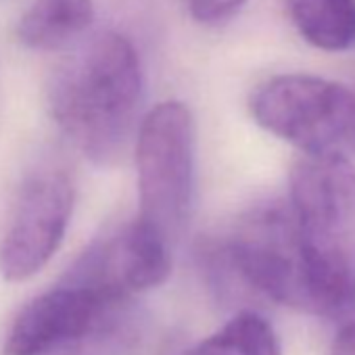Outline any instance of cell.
Returning a JSON list of instances; mask_svg holds the SVG:
<instances>
[{
	"instance_id": "cell-1",
	"label": "cell",
	"mask_w": 355,
	"mask_h": 355,
	"mask_svg": "<svg viewBox=\"0 0 355 355\" xmlns=\"http://www.w3.org/2000/svg\"><path fill=\"white\" fill-rule=\"evenodd\" d=\"M144 78L134 44L111 30L78 44L49 82V107L67 138L94 163L125 148L142 103Z\"/></svg>"
},
{
	"instance_id": "cell-2",
	"label": "cell",
	"mask_w": 355,
	"mask_h": 355,
	"mask_svg": "<svg viewBox=\"0 0 355 355\" xmlns=\"http://www.w3.org/2000/svg\"><path fill=\"white\" fill-rule=\"evenodd\" d=\"M288 207L315 315L345 313L355 305V165L340 153L303 157L291 171Z\"/></svg>"
},
{
	"instance_id": "cell-3",
	"label": "cell",
	"mask_w": 355,
	"mask_h": 355,
	"mask_svg": "<svg viewBox=\"0 0 355 355\" xmlns=\"http://www.w3.org/2000/svg\"><path fill=\"white\" fill-rule=\"evenodd\" d=\"M224 291H243L299 311L315 313L311 280L288 203L251 209L220 241L201 251Z\"/></svg>"
},
{
	"instance_id": "cell-4",
	"label": "cell",
	"mask_w": 355,
	"mask_h": 355,
	"mask_svg": "<svg viewBox=\"0 0 355 355\" xmlns=\"http://www.w3.org/2000/svg\"><path fill=\"white\" fill-rule=\"evenodd\" d=\"M136 340L132 301L65 280L30 301L11 324L7 355H121Z\"/></svg>"
},
{
	"instance_id": "cell-5",
	"label": "cell",
	"mask_w": 355,
	"mask_h": 355,
	"mask_svg": "<svg viewBox=\"0 0 355 355\" xmlns=\"http://www.w3.org/2000/svg\"><path fill=\"white\" fill-rule=\"evenodd\" d=\"M138 220L171 247L180 239L195 199L197 128L180 101L153 107L136 134Z\"/></svg>"
},
{
	"instance_id": "cell-6",
	"label": "cell",
	"mask_w": 355,
	"mask_h": 355,
	"mask_svg": "<svg viewBox=\"0 0 355 355\" xmlns=\"http://www.w3.org/2000/svg\"><path fill=\"white\" fill-rule=\"evenodd\" d=\"M249 109L257 125L303 157L338 153L340 142L355 138V94L326 78L274 76L251 92Z\"/></svg>"
},
{
	"instance_id": "cell-7",
	"label": "cell",
	"mask_w": 355,
	"mask_h": 355,
	"mask_svg": "<svg viewBox=\"0 0 355 355\" xmlns=\"http://www.w3.org/2000/svg\"><path fill=\"white\" fill-rule=\"evenodd\" d=\"M73 182L61 169L28 178L0 241V274L21 282L38 274L57 253L73 214Z\"/></svg>"
},
{
	"instance_id": "cell-8",
	"label": "cell",
	"mask_w": 355,
	"mask_h": 355,
	"mask_svg": "<svg viewBox=\"0 0 355 355\" xmlns=\"http://www.w3.org/2000/svg\"><path fill=\"white\" fill-rule=\"evenodd\" d=\"M171 249L161 234L134 218L109 239L92 245L65 280L132 301L167 280Z\"/></svg>"
},
{
	"instance_id": "cell-9",
	"label": "cell",
	"mask_w": 355,
	"mask_h": 355,
	"mask_svg": "<svg viewBox=\"0 0 355 355\" xmlns=\"http://www.w3.org/2000/svg\"><path fill=\"white\" fill-rule=\"evenodd\" d=\"M92 21V0H36L17 24V38L28 49L57 51L84 34Z\"/></svg>"
},
{
	"instance_id": "cell-10",
	"label": "cell",
	"mask_w": 355,
	"mask_h": 355,
	"mask_svg": "<svg viewBox=\"0 0 355 355\" xmlns=\"http://www.w3.org/2000/svg\"><path fill=\"white\" fill-rule=\"evenodd\" d=\"M299 36L326 53L355 46V0H286Z\"/></svg>"
},
{
	"instance_id": "cell-11",
	"label": "cell",
	"mask_w": 355,
	"mask_h": 355,
	"mask_svg": "<svg viewBox=\"0 0 355 355\" xmlns=\"http://www.w3.org/2000/svg\"><path fill=\"white\" fill-rule=\"evenodd\" d=\"M184 355H282L272 324L253 309H243Z\"/></svg>"
},
{
	"instance_id": "cell-12",
	"label": "cell",
	"mask_w": 355,
	"mask_h": 355,
	"mask_svg": "<svg viewBox=\"0 0 355 355\" xmlns=\"http://www.w3.org/2000/svg\"><path fill=\"white\" fill-rule=\"evenodd\" d=\"M245 3L247 0H187V7L195 21L214 26L232 17Z\"/></svg>"
},
{
	"instance_id": "cell-13",
	"label": "cell",
	"mask_w": 355,
	"mask_h": 355,
	"mask_svg": "<svg viewBox=\"0 0 355 355\" xmlns=\"http://www.w3.org/2000/svg\"><path fill=\"white\" fill-rule=\"evenodd\" d=\"M330 355H355V322H347L334 334Z\"/></svg>"
},
{
	"instance_id": "cell-14",
	"label": "cell",
	"mask_w": 355,
	"mask_h": 355,
	"mask_svg": "<svg viewBox=\"0 0 355 355\" xmlns=\"http://www.w3.org/2000/svg\"><path fill=\"white\" fill-rule=\"evenodd\" d=\"M353 140H355V138H353Z\"/></svg>"
}]
</instances>
